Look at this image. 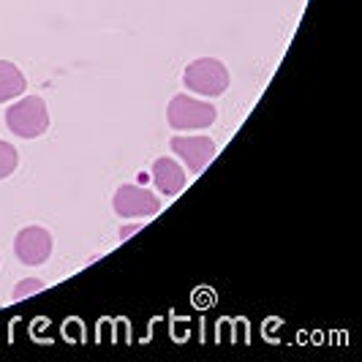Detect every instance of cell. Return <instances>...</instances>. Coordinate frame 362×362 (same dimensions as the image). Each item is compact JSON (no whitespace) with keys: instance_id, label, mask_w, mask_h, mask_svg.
<instances>
[{"instance_id":"8","label":"cell","mask_w":362,"mask_h":362,"mask_svg":"<svg viewBox=\"0 0 362 362\" xmlns=\"http://www.w3.org/2000/svg\"><path fill=\"white\" fill-rule=\"evenodd\" d=\"M25 88H28V79L19 71V66L0 60V101H14L25 93Z\"/></svg>"},{"instance_id":"4","label":"cell","mask_w":362,"mask_h":362,"mask_svg":"<svg viewBox=\"0 0 362 362\" xmlns=\"http://www.w3.org/2000/svg\"><path fill=\"white\" fill-rule=\"evenodd\" d=\"M112 207L120 218H153L161 210V199L139 185H120L115 191Z\"/></svg>"},{"instance_id":"6","label":"cell","mask_w":362,"mask_h":362,"mask_svg":"<svg viewBox=\"0 0 362 362\" xmlns=\"http://www.w3.org/2000/svg\"><path fill=\"white\" fill-rule=\"evenodd\" d=\"M169 147L194 175H199L216 158V142L210 136H172Z\"/></svg>"},{"instance_id":"5","label":"cell","mask_w":362,"mask_h":362,"mask_svg":"<svg viewBox=\"0 0 362 362\" xmlns=\"http://www.w3.org/2000/svg\"><path fill=\"white\" fill-rule=\"evenodd\" d=\"M14 254L25 267H38L52 256V235L44 226H25L14 240Z\"/></svg>"},{"instance_id":"3","label":"cell","mask_w":362,"mask_h":362,"mask_svg":"<svg viewBox=\"0 0 362 362\" xmlns=\"http://www.w3.org/2000/svg\"><path fill=\"white\" fill-rule=\"evenodd\" d=\"M185 88L204 98H218L229 88V71L226 66L216 57H199L194 63H188V69L182 71Z\"/></svg>"},{"instance_id":"1","label":"cell","mask_w":362,"mask_h":362,"mask_svg":"<svg viewBox=\"0 0 362 362\" xmlns=\"http://www.w3.org/2000/svg\"><path fill=\"white\" fill-rule=\"evenodd\" d=\"M6 128L19 139H36L41 134H47V128H49L47 101L38 95H28V98L14 101L6 109Z\"/></svg>"},{"instance_id":"11","label":"cell","mask_w":362,"mask_h":362,"mask_svg":"<svg viewBox=\"0 0 362 362\" xmlns=\"http://www.w3.org/2000/svg\"><path fill=\"white\" fill-rule=\"evenodd\" d=\"M134 232H139V226H123V229H120V237L126 240V237H131Z\"/></svg>"},{"instance_id":"9","label":"cell","mask_w":362,"mask_h":362,"mask_svg":"<svg viewBox=\"0 0 362 362\" xmlns=\"http://www.w3.org/2000/svg\"><path fill=\"white\" fill-rule=\"evenodd\" d=\"M19 166V153L14 145H8L6 139H0V180L11 177Z\"/></svg>"},{"instance_id":"2","label":"cell","mask_w":362,"mask_h":362,"mask_svg":"<svg viewBox=\"0 0 362 362\" xmlns=\"http://www.w3.org/2000/svg\"><path fill=\"white\" fill-rule=\"evenodd\" d=\"M218 109L213 101H199L188 93H177L169 107H166V120L175 131H199L216 123Z\"/></svg>"},{"instance_id":"10","label":"cell","mask_w":362,"mask_h":362,"mask_svg":"<svg viewBox=\"0 0 362 362\" xmlns=\"http://www.w3.org/2000/svg\"><path fill=\"white\" fill-rule=\"evenodd\" d=\"M41 289H44V284H41V281H36V278H28V281H22V284H17V286H14V300H25L28 294L41 291Z\"/></svg>"},{"instance_id":"7","label":"cell","mask_w":362,"mask_h":362,"mask_svg":"<svg viewBox=\"0 0 362 362\" xmlns=\"http://www.w3.org/2000/svg\"><path fill=\"white\" fill-rule=\"evenodd\" d=\"M153 182L163 197H177L185 188V169L175 158H158L153 163Z\"/></svg>"}]
</instances>
